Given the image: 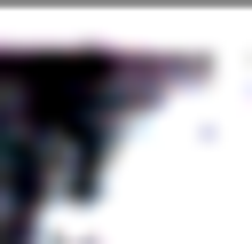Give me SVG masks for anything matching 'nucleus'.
Segmentation results:
<instances>
[{
	"label": "nucleus",
	"mask_w": 252,
	"mask_h": 244,
	"mask_svg": "<svg viewBox=\"0 0 252 244\" xmlns=\"http://www.w3.org/2000/svg\"><path fill=\"white\" fill-rule=\"evenodd\" d=\"M16 244H252V47L134 63Z\"/></svg>",
	"instance_id": "nucleus-1"
}]
</instances>
